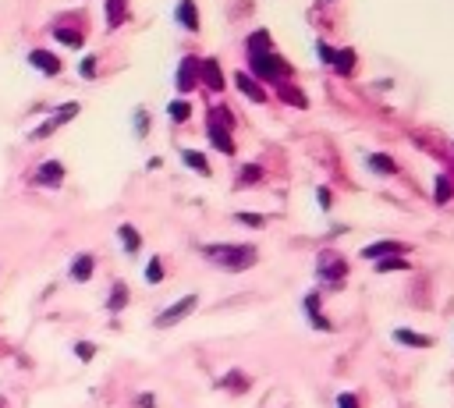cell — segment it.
Returning a JSON list of instances; mask_svg holds the SVG:
<instances>
[{"mask_svg": "<svg viewBox=\"0 0 454 408\" xmlns=\"http://www.w3.org/2000/svg\"><path fill=\"white\" fill-rule=\"evenodd\" d=\"M249 65H252V71L263 78V82H288V75H291V65L284 57H277L274 53V46H270V33L266 28H259V33H252L249 36Z\"/></svg>", "mask_w": 454, "mask_h": 408, "instance_id": "6da1fadb", "label": "cell"}, {"mask_svg": "<svg viewBox=\"0 0 454 408\" xmlns=\"http://www.w3.org/2000/svg\"><path fill=\"white\" fill-rule=\"evenodd\" d=\"M202 256L209 260V263H217L220 270H227V273H241V270H249V266H256V260H259V253H256V245H224V241H213V245H202Z\"/></svg>", "mask_w": 454, "mask_h": 408, "instance_id": "7a4b0ae2", "label": "cell"}, {"mask_svg": "<svg viewBox=\"0 0 454 408\" xmlns=\"http://www.w3.org/2000/svg\"><path fill=\"white\" fill-rule=\"evenodd\" d=\"M316 273L326 280L330 288H341L344 284V273H348V263L341 260V253H334V248H323L320 260H316Z\"/></svg>", "mask_w": 454, "mask_h": 408, "instance_id": "3957f363", "label": "cell"}, {"mask_svg": "<svg viewBox=\"0 0 454 408\" xmlns=\"http://www.w3.org/2000/svg\"><path fill=\"white\" fill-rule=\"evenodd\" d=\"M199 305V295H185V298H177L174 305H167L160 316H157V330H167V327H174V323H181L189 316V312Z\"/></svg>", "mask_w": 454, "mask_h": 408, "instance_id": "277c9868", "label": "cell"}, {"mask_svg": "<svg viewBox=\"0 0 454 408\" xmlns=\"http://www.w3.org/2000/svg\"><path fill=\"white\" fill-rule=\"evenodd\" d=\"M408 253V245L405 241H376V245H366V248H362V260H387V256H405Z\"/></svg>", "mask_w": 454, "mask_h": 408, "instance_id": "5b68a950", "label": "cell"}, {"mask_svg": "<svg viewBox=\"0 0 454 408\" xmlns=\"http://www.w3.org/2000/svg\"><path fill=\"white\" fill-rule=\"evenodd\" d=\"M177 89L181 92H189V89H195L199 85V57H185V60H181V65H177Z\"/></svg>", "mask_w": 454, "mask_h": 408, "instance_id": "8992f818", "label": "cell"}, {"mask_svg": "<svg viewBox=\"0 0 454 408\" xmlns=\"http://www.w3.org/2000/svg\"><path fill=\"white\" fill-rule=\"evenodd\" d=\"M199 78H202V85H206V89H213V92H220V89H224V71H220V65H217L213 57L199 60Z\"/></svg>", "mask_w": 454, "mask_h": 408, "instance_id": "52a82bcc", "label": "cell"}, {"mask_svg": "<svg viewBox=\"0 0 454 408\" xmlns=\"http://www.w3.org/2000/svg\"><path fill=\"white\" fill-rule=\"evenodd\" d=\"M234 85L241 89V92H245V96L252 100V103H266V89L249 75V71H234Z\"/></svg>", "mask_w": 454, "mask_h": 408, "instance_id": "ba28073f", "label": "cell"}, {"mask_svg": "<svg viewBox=\"0 0 454 408\" xmlns=\"http://www.w3.org/2000/svg\"><path fill=\"white\" fill-rule=\"evenodd\" d=\"M28 65L40 68L43 75H60V60H57V53H50V50H33V53H28Z\"/></svg>", "mask_w": 454, "mask_h": 408, "instance_id": "9c48e42d", "label": "cell"}, {"mask_svg": "<svg viewBox=\"0 0 454 408\" xmlns=\"http://www.w3.org/2000/svg\"><path fill=\"white\" fill-rule=\"evenodd\" d=\"M36 178H40V185H43V188H60V181H64V167H60L57 160H46V164L40 167V174H36Z\"/></svg>", "mask_w": 454, "mask_h": 408, "instance_id": "30bf717a", "label": "cell"}, {"mask_svg": "<svg viewBox=\"0 0 454 408\" xmlns=\"http://www.w3.org/2000/svg\"><path fill=\"white\" fill-rule=\"evenodd\" d=\"M93 270H96V260L89 256V253H82V256L71 260V280H78V284H85V280L93 277Z\"/></svg>", "mask_w": 454, "mask_h": 408, "instance_id": "8fae6325", "label": "cell"}, {"mask_svg": "<svg viewBox=\"0 0 454 408\" xmlns=\"http://www.w3.org/2000/svg\"><path fill=\"white\" fill-rule=\"evenodd\" d=\"M302 305H306V316H309V320H313L323 334H326V330H330V320L320 312V295H316V291H309L306 298H302Z\"/></svg>", "mask_w": 454, "mask_h": 408, "instance_id": "7c38bea8", "label": "cell"}, {"mask_svg": "<svg viewBox=\"0 0 454 408\" xmlns=\"http://www.w3.org/2000/svg\"><path fill=\"white\" fill-rule=\"evenodd\" d=\"M128 298H132L128 284H125V280H114V288H110V295H107V309H110V312H121V309L128 305Z\"/></svg>", "mask_w": 454, "mask_h": 408, "instance_id": "4fadbf2b", "label": "cell"}, {"mask_svg": "<svg viewBox=\"0 0 454 408\" xmlns=\"http://www.w3.org/2000/svg\"><path fill=\"white\" fill-rule=\"evenodd\" d=\"M394 341H398V344H408V348H430V344H433V337L415 334V330H408V327H398V330H394Z\"/></svg>", "mask_w": 454, "mask_h": 408, "instance_id": "5bb4252c", "label": "cell"}, {"mask_svg": "<svg viewBox=\"0 0 454 408\" xmlns=\"http://www.w3.org/2000/svg\"><path fill=\"white\" fill-rule=\"evenodd\" d=\"M206 135H209V142H213V149H217V153L234 156V139H231V132H227V128H206Z\"/></svg>", "mask_w": 454, "mask_h": 408, "instance_id": "9a60e30c", "label": "cell"}, {"mask_svg": "<svg viewBox=\"0 0 454 408\" xmlns=\"http://www.w3.org/2000/svg\"><path fill=\"white\" fill-rule=\"evenodd\" d=\"M177 22L181 25H185L189 28V33H195V28H199V15H195V0H181V4H177Z\"/></svg>", "mask_w": 454, "mask_h": 408, "instance_id": "2e32d148", "label": "cell"}, {"mask_svg": "<svg viewBox=\"0 0 454 408\" xmlns=\"http://www.w3.org/2000/svg\"><path fill=\"white\" fill-rule=\"evenodd\" d=\"M234 124V114L227 107H209V117H206V128H227L231 132Z\"/></svg>", "mask_w": 454, "mask_h": 408, "instance_id": "e0dca14e", "label": "cell"}, {"mask_svg": "<svg viewBox=\"0 0 454 408\" xmlns=\"http://www.w3.org/2000/svg\"><path fill=\"white\" fill-rule=\"evenodd\" d=\"M128 18V0H107V25L117 28V25H125Z\"/></svg>", "mask_w": 454, "mask_h": 408, "instance_id": "ac0fdd59", "label": "cell"}, {"mask_svg": "<svg viewBox=\"0 0 454 408\" xmlns=\"http://www.w3.org/2000/svg\"><path fill=\"white\" fill-rule=\"evenodd\" d=\"M117 238H121V245H125V253H139V248H142V235H139L132 224H121V228H117Z\"/></svg>", "mask_w": 454, "mask_h": 408, "instance_id": "d6986e66", "label": "cell"}, {"mask_svg": "<svg viewBox=\"0 0 454 408\" xmlns=\"http://www.w3.org/2000/svg\"><path fill=\"white\" fill-rule=\"evenodd\" d=\"M181 160H185V167H192V171H199L202 178H209V164H206V156H202L199 149H181Z\"/></svg>", "mask_w": 454, "mask_h": 408, "instance_id": "ffe728a7", "label": "cell"}, {"mask_svg": "<svg viewBox=\"0 0 454 408\" xmlns=\"http://www.w3.org/2000/svg\"><path fill=\"white\" fill-rule=\"evenodd\" d=\"M366 164H369V171H376V174H398V164L390 160L387 153H369Z\"/></svg>", "mask_w": 454, "mask_h": 408, "instance_id": "44dd1931", "label": "cell"}, {"mask_svg": "<svg viewBox=\"0 0 454 408\" xmlns=\"http://www.w3.org/2000/svg\"><path fill=\"white\" fill-rule=\"evenodd\" d=\"M53 40L64 43V46H82V33H78V28H64V25L53 28Z\"/></svg>", "mask_w": 454, "mask_h": 408, "instance_id": "7402d4cb", "label": "cell"}, {"mask_svg": "<svg viewBox=\"0 0 454 408\" xmlns=\"http://www.w3.org/2000/svg\"><path fill=\"white\" fill-rule=\"evenodd\" d=\"M334 68H338L341 75H351V71H355V53H351V50H338V53H334Z\"/></svg>", "mask_w": 454, "mask_h": 408, "instance_id": "603a6c76", "label": "cell"}, {"mask_svg": "<svg viewBox=\"0 0 454 408\" xmlns=\"http://www.w3.org/2000/svg\"><path fill=\"white\" fill-rule=\"evenodd\" d=\"M167 114H171V121L181 124V121H189V117H192V103H189V100H174V103L167 107Z\"/></svg>", "mask_w": 454, "mask_h": 408, "instance_id": "cb8c5ba5", "label": "cell"}, {"mask_svg": "<svg viewBox=\"0 0 454 408\" xmlns=\"http://www.w3.org/2000/svg\"><path fill=\"white\" fill-rule=\"evenodd\" d=\"M376 270H380V273H394V270H408V260H405V256H387V260H376Z\"/></svg>", "mask_w": 454, "mask_h": 408, "instance_id": "d4e9b609", "label": "cell"}, {"mask_svg": "<svg viewBox=\"0 0 454 408\" xmlns=\"http://www.w3.org/2000/svg\"><path fill=\"white\" fill-rule=\"evenodd\" d=\"M146 280H149V284H160V280H164V260L160 256H153L146 263Z\"/></svg>", "mask_w": 454, "mask_h": 408, "instance_id": "484cf974", "label": "cell"}, {"mask_svg": "<svg viewBox=\"0 0 454 408\" xmlns=\"http://www.w3.org/2000/svg\"><path fill=\"white\" fill-rule=\"evenodd\" d=\"M451 192H454V188H451V178L440 174V178H437V203H440V206L451 203Z\"/></svg>", "mask_w": 454, "mask_h": 408, "instance_id": "4316f807", "label": "cell"}, {"mask_svg": "<svg viewBox=\"0 0 454 408\" xmlns=\"http://www.w3.org/2000/svg\"><path fill=\"white\" fill-rule=\"evenodd\" d=\"M291 100L295 107H309V100H306V92H298V89H291V85H281V100Z\"/></svg>", "mask_w": 454, "mask_h": 408, "instance_id": "83f0119b", "label": "cell"}, {"mask_svg": "<svg viewBox=\"0 0 454 408\" xmlns=\"http://www.w3.org/2000/svg\"><path fill=\"white\" fill-rule=\"evenodd\" d=\"M227 384H231V391H245V387H249V380H245L241 373H227L224 380H220V387H227Z\"/></svg>", "mask_w": 454, "mask_h": 408, "instance_id": "f1b7e54d", "label": "cell"}, {"mask_svg": "<svg viewBox=\"0 0 454 408\" xmlns=\"http://www.w3.org/2000/svg\"><path fill=\"white\" fill-rule=\"evenodd\" d=\"M75 355H78L82 362H89V359L96 355V344H89V341H78V344H75Z\"/></svg>", "mask_w": 454, "mask_h": 408, "instance_id": "f546056e", "label": "cell"}, {"mask_svg": "<svg viewBox=\"0 0 454 408\" xmlns=\"http://www.w3.org/2000/svg\"><path fill=\"white\" fill-rule=\"evenodd\" d=\"M238 221L245 224V228H263L266 216H259V213H238Z\"/></svg>", "mask_w": 454, "mask_h": 408, "instance_id": "4dcf8cb0", "label": "cell"}, {"mask_svg": "<svg viewBox=\"0 0 454 408\" xmlns=\"http://www.w3.org/2000/svg\"><path fill=\"white\" fill-rule=\"evenodd\" d=\"M338 408H362V405H358V398L351 391H344V394H338Z\"/></svg>", "mask_w": 454, "mask_h": 408, "instance_id": "1f68e13d", "label": "cell"}, {"mask_svg": "<svg viewBox=\"0 0 454 408\" xmlns=\"http://www.w3.org/2000/svg\"><path fill=\"white\" fill-rule=\"evenodd\" d=\"M316 50H320V57L326 60V65H334V53H338V50L330 46V43H323V40H320V43H316Z\"/></svg>", "mask_w": 454, "mask_h": 408, "instance_id": "d6a6232c", "label": "cell"}, {"mask_svg": "<svg viewBox=\"0 0 454 408\" xmlns=\"http://www.w3.org/2000/svg\"><path fill=\"white\" fill-rule=\"evenodd\" d=\"M78 71H82V78H93V71H96V57H85Z\"/></svg>", "mask_w": 454, "mask_h": 408, "instance_id": "836d02e7", "label": "cell"}, {"mask_svg": "<svg viewBox=\"0 0 454 408\" xmlns=\"http://www.w3.org/2000/svg\"><path fill=\"white\" fill-rule=\"evenodd\" d=\"M263 171L259 167H245V171H241V181H252V178H259Z\"/></svg>", "mask_w": 454, "mask_h": 408, "instance_id": "e575fe53", "label": "cell"}, {"mask_svg": "<svg viewBox=\"0 0 454 408\" xmlns=\"http://www.w3.org/2000/svg\"><path fill=\"white\" fill-rule=\"evenodd\" d=\"M316 199H320V206H323V210H330V192H326V188H320Z\"/></svg>", "mask_w": 454, "mask_h": 408, "instance_id": "d590c367", "label": "cell"}, {"mask_svg": "<svg viewBox=\"0 0 454 408\" xmlns=\"http://www.w3.org/2000/svg\"><path fill=\"white\" fill-rule=\"evenodd\" d=\"M139 405H142V408H153L157 401H153V394H142V398H139Z\"/></svg>", "mask_w": 454, "mask_h": 408, "instance_id": "8d00e7d4", "label": "cell"}, {"mask_svg": "<svg viewBox=\"0 0 454 408\" xmlns=\"http://www.w3.org/2000/svg\"><path fill=\"white\" fill-rule=\"evenodd\" d=\"M135 124H139V135H146V124H149V121H146V114H139V117H135Z\"/></svg>", "mask_w": 454, "mask_h": 408, "instance_id": "74e56055", "label": "cell"}]
</instances>
